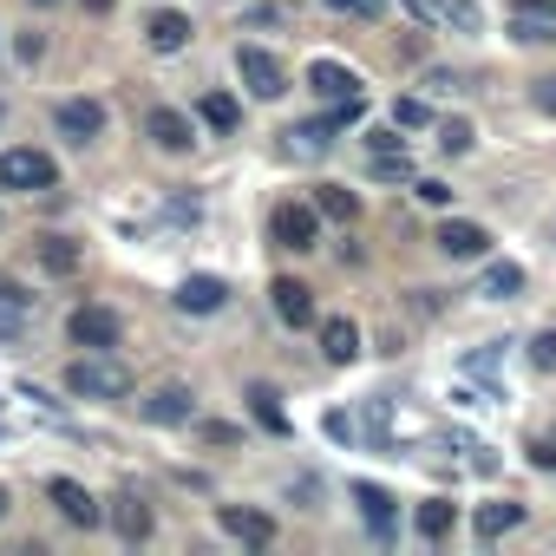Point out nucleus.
Instances as JSON below:
<instances>
[{"label":"nucleus","instance_id":"e433bc0d","mask_svg":"<svg viewBox=\"0 0 556 556\" xmlns=\"http://www.w3.org/2000/svg\"><path fill=\"white\" fill-rule=\"evenodd\" d=\"M406 8H413L419 21H445V14H439V8H445V0H406Z\"/></svg>","mask_w":556,"mask_h":556},{"label":"nucleus","instance_id":"bb28decb","mask_svg":"<svg viewBox=\"0 0 556 556\" xmlns=\"http://www.w3.org/2000/svg\"><path fill=\"white\" fill-rule=\"evenodd\" d=\"M249 413H255L268 432H289V413H282V400H275V387H249Z\"/></svg>","mask_w":556,"mask_h":556},{"label":"nucleus","instance_id":"c756f323","mask_svg":"<svg viewBox=\"0 0 556 556\" xmlns=\"http://www.w3.org/2000/svg\"><path fill=\"white\" fill-rule=\"evenodd\" d=\"M439 14H445L452 27H465V34H478V27H484V14L471 8V0H445V8H439Z\"/></svg>","mask_w":556,"mask_h":556},{"label":"nucleus","instance_id":"f3484780","mask_svg":"<svg viewBox=\"0 0 556 556\" xmlns=\"http://www.w3.org/2000/svg\"><path fill=\"white\" fill-rule=\"evenodd\" d=\"M354 504H361L367 530L387 543V536H393V491H380V484H354Z\"/></svg>","mask_w":556,"mask_h":556},{"label":"nucleus","instance_id":"6ab92c4d","mask_svg":"<svg viewBox=\"0 0 556 556\" xmlns=\"http://www.w3.org/2000/svg\"><path fill=\"white\" fill-rule=\"evenodd\" d=\"M321 354H328L334 367H348V361L361 354V328H354L348 315H334V321H321Z\"/></svg>","mask_w":556,"mask_h":556},{"label":"nucleus","instance_id":"39448f33","mask_svg":"<svg viewBox=\"0 0 556 556\" xmlns=\"http://www.w3.org/2000/svg\"><path fill=\"white\" fill-rule=\"evenodd\" d=\"M66 334H73L79 348H92V354H112V348H118V334H125V321H118L112 308H99V302H86V308H73V321H66Z\"/></svg>","mask_w":556,"mask_h":556},{"label":"nucleus","instance_id":"6e6552de","mask_svg":"<svg viewBox=\"0 0 556 556\" xmlns=\"http://www.w3.org/2000/svg\"><path fill=\"white\" fill-rule=\"evenodd\" d=\"M216 523H223L236 543H249V549H268V543H275V517H262V510H249V504H223Z\"/></svg>","mask_w":556,"mask_h":556},{"label":"nucleus","instance_id":"f03ea898","mask_svg":"<svg viewBox=\"0 0 556 556\" xmlns=\"http://www.w3.org/2000/svg\"><path fill=\"white\" fill-rule=\"evenodd\" d=\"M60 184V164L34 144H14V151H0V190H53Z\"/></svg>","mask_w":556,"mask_h":556},{"label":"nucleus","instance_id":"dca6fc26","mask_svg":"<svg viewBox=\"0 0 556 556\" xmlns=\"http://www.w3.org/2000/svg\"><path fill=\"white\" fill-rule=\"evenodd\" d=\"M144 131H151V144H157V151H190V144H197L190 118H184V112H170V105H157V112L144 118Z\"/></svg>","mask_w":556,"mask_h":556},{"label":"nucleus","instance_id":"2eb2a0df","mask_svg":"<svg viewBox=\"0 0 556 556\" xmlns=\"http://www.w3.org/2000/svg\"><path fill=\"white\" fill-rule=\"evenodd\" d=\"M268 295H275V315H282L289 328H308V321H315V289H308V282H289V275H282Z\"/></svg>","mask_w":556,"mask_h":556},{"label":"nucleus","instance_id":"f257e3e1","mask_svg":"<svg viewBox=\"0 0 556 556\" xmlns=\"http://www.w3.org/2000/svg\"><path fill=\"white\" fill-rule=\"evenodd\" d=\"M66 393H79V400H125L131 393V374L112 361V354H79L73 367H66Z\"/></svg>","mask_w":556,"mask_h":556},{"label":"nucleus","instance_id":"412c9836","mask_svg":"<svg viewBox=\"0 0 556 556\" xmlns=\"http://www.w3.org/2000/svg\"><path fill=\"white\" fill-rule=\"evenodd\" d=\"M478 295H491V302L523 295V268H517V262H491V268H484V282H478Z\"/></svg>","mask_w":556,"mask_h":556},{"label":"nucleus","instance_id":"2f4dec72","mask_svg":"<svg viewBox=\"0 0 556 556\" xmlns=\"http://www.w3.org/2000/svg\"><path fill=\"white\" fill-rule=\"evenodd\" d=\"M530 367H536V374H556V328L530 341Z\"/></svg>","mask_w":556,"mask_h":556},{"label":"nucleus","instance_id":"f704fd0d","mask_svg":"<svg viewBox=\"0 0 556 556\" xmlns=\"http://www.w3.org/2000/svg\"><path fill=\"white\" fill-rule=\"evenodd\" d=\"M14 53H21V60H27V66H34V60H40V53H47V40H40V34H21V40H14Z\"/></svg>","mask_w":556,"mask_h":556},{"label":"nucleus","instance_id":"5701e85b","mask_svg":"<svg viewBox=\"0 0 556 556\" xmlns=\"http://www.w3.org/2000/svg\"><path fill=\"white\" fill-rule=\"evenodd\" d=\"M517 523H523V504H510V497H504V504H484V510H478V536H484V543H491V536H510Z\"/></svg>","mask_w":556,"mask_h":556},{"label":"nucleus","instance_id":"58836bf2","mask_svg":"<svg viewBox=\"0 0 556 556\" xmlns=\"http://www.w3.org/2000/svg\"><path fill=\"white\" fill-rule=\"evenodd\" d=\"M0 517H8V484H0Z\"/></svg>","mask_w":556,"mask_h":556},{"label":"nucleus","instance_id":"4c0bfd02","mask_svg":"<svg viewBox=\"0 0 556 556\" xmlns=\"http://www.w3.org/2000/svg\"><path fill=\"white\" fill-rule=\"evenodd\" d=\"M530 458H536L543 471H556V445H530Z\"/></svg>","mask_w":556,"mask_h":556},{"label":"nucleus","instance_id":"c9c22d12","mask_svg":"<svg viewBox=\"0 0 556 556\" xmlns=\"http://www.w3.org/2000/svg\"><path fill=\"white\" fill-rule=\"evenodd\" d=\"M536 112H556V73L536 79Z\"/></svg>","mask_w":556,"mask_h":556},{"label":"nucleus","instance_id":"4be33fe9","mask_svg":"<svg viewBox=\"0 0 556 556\" xmlns=\"http://www.w3.org/2000/svg\"><path fill=\"white\" fill-rule=\"evenodd\" d=\"M197 118H203L210 131H236V125H242V105H236L229 92H203V99H197Z\"/></svg>","mask_w":556,"mask_h":556},{"label":"nucleus","instance_id":"ddd939ff","mask_svg":"<svg viewBox=\"0 0 556 556\" xmlns=\"http://www.w3.org/2000/svg\"><path fill=\"white\" fill-rule=\"evenodd\" d=\"M105 523H112L125 543H144V536H151V504H144V497H131V491H118V497L105 504Z\"/></svg>","mask_w":556,"mask_h":556},{"label":"nucleus","instance_id":"423d86ee","mask_svg":"<svg viewBox=\"0 0 556 556\" xmlns=\"http://www.w3.org/2000/svg\"><path fill=\"white\" fill-rule=\"evenodd\" d=\"M367 170L380 184H413V157H406V144L393 131H367Z\"/></svg>","mask_w":556,"mask_h":556},{"label":"nucleus","instance_id":"ea45409f","mask_svg":"<svg viewBox=\"0 0 556 556\" xmlns=\"http://www.w3.org/2000/svg\"><path fill=\"white\" fill-rule=\"evenodd\" d=\"M34 8H53V0H34Z\"/></svg>","mask_w":556,"mask_h":556},{"label":"nucleus","instance_id":"4468645a","mask_svg":"<svg viewBox=\"0 0 556 556\" xmlns=\"http://www.w3.org/2000/svg\"><path fill=\"white\" fill-rule=\"evenodd\" d=\"M229 302V282H223V275H190V282L177 289V308L184 315H216Z\"/></svg>","mask_w":556,"mask_h":556},{"label":"nucleus","instance_id":"c85d7f7f","mask_svg":"<svg viewBox=\"0 0 556 556\" xmlns=\"http://www.w3.org/2000/svg\"><path fill=\"white\" fill-rule=\"evenodd\" d=\"M439 144H445L452 157H465V151H471V125H465V118H445V125H439Z\"/></svg>","mask_w":556,"mask_h":556},{"label":"nucleus","instance_id":"7c9ffc66","mask_svg":"<svg viewBox=\"0 0 556 556\" xmlns=\"http://www.w3.org/2000/svg\"><path fill=\"white\" fill-rule=\"evenodd\" d=\"M413 197L432 203V210H445V203H452V184H439V177H413Z\"/></svg>","mask_w":556,"mask_h":556},{"label":"nucleus","instance_id":"a878e982","mask_svg":"<svg viewBox=\"0 0 556 556\" xmlns=\"http://www.w3.org/2000/svg\"><path fill=\"white\" fill-rule=\"evenodd\" d=\"M40 268H47V275H73V268H79V249H73L66 236H40Z\"/></svg>","mask_w":556,"mask_h":556},{"label":"nucleus","instance_id":"f8f14e48","mask_svg":"<svg viewBox=\"0 0 556 556\" xmlns=\"http://www.w3.org/2000/svg\"><path fill=\"white\" fill-rule=\"evenodd\" d=\"M144 419H151V426H190V419H197V393H190V387H157V393L144 400Z\"/></svg>","mask_w":556,"mask_h":556},{"label":"nucleus","instance_id":"cd10ccee","mask_svg":"<svg viewBox=\"0 0 556 556\" xmlns=\"http://www.w3.org/2000/svg\"><path fill=\"white\" fill-rule=\"evenodd\" d=\"M517 8V21H530V27H556V0H510Z\"/></svg>","mask_w":556,"mask_h":556},{"label":"nucleus","instance_id":"72a5a7b5","mask_svg":"<svg viewBox=\"0 0 556 556\" xmlns=\"http://www.w3.org/2000/svg\"><path fill=\"white\" fill-rule=\"evenodd\" d=\"M393 118H400V125H426V99H400Z\"/></svg>","mask_w":556,"mask_h":556},{"label":"nucleus","instance_id":"7ed1b4c3","mask_svg":"<svg viewBox=\"0 0 556 556\" xmlns=\"http://www.w3.org/2000/svg\"><path fill=\"white\" fill-rule=\"evenodd\" d=\"M268 236L302 255V249L321 242V210H308V203H275V210H268Z\"/></svg>","mask_w":556,"mask_h":556},{"label":"nucleus","instance_id":"aec40b11","mask_svg":"<svg viewBox=\"0 0 556 556\" xmlns=\"http://www.w3.org/2000/svg\"><path fill=\"white\" fill-rule=\"evenodd\" d=\"M34 321V295H21V282H8V275H0V334H21Z\"/></svg>","mask_w":556,"mask_h":556},{"label":"nucleus","instance_id":"a211bd4d","mask_svg":"<svg viewBox=\"0 0 556 556\" xmlns=\"http://www.w3.org/2000/svg\"><path fill=\"white\" fill-rule=\"evenodd\" d=\"M144 40H151V53H184L190 47V14H151Z\"/></svg>","mask_w":556,"mask_h":556},{"label":"nucleus","instance_id":"b1692460","mask_svg":"<svg viewBox=\"0 0 556 556\" xmlns=\"http://www.w3.org/2000/svg\"><path fill=\"white\" fill-rule=\"evenodd\" d=\"M452 523H458V510H452L445 497H426V504H419V536H426V543L452 536Z\"/></svg>","mask_w":556,"mask_h":556},{"label":"nucleus","instance_id":"393cba45","mask_svg":"<svg viewBox=\"0 0 556 556\" xmlns=\"http://www.w3.org/2000/svg\"><path fill=\"white\" fill-rule=\"evenodd\" d=\"M315 210H321V216H334V223H354V216H361V197H354V190H341V184H321Z\"/></svg>","mask_w":556,"mask_h":556},{"label":"nucleus","instance_id":"9b49d317","mask_svg":"<svg viewBox=\"0 0 556 556\" xmlns=\"http://www.w3.org/2000/svg\"><path fill=\"white\" fill-rule=\"evenodd\" d=\"M439 249H445L452 262H478V255H491V236H484L478 223H458V216H445V223H439Z\"/></svg>","mask_w":556,"mask_h":556},{"label":"nucleus","instance_id":"9d476101","mask_svg":"<svg viewBox=\"0 0 556 556\" xmlns=\"http://www.w3.org/2000/svg\"><path fill=\"white\" fill-rule=\"evenodd\" d=\"M53 125H60L73 144H92V138L105 131V105H99V99H66V105L53 112Z\"/></svg>","mask_w":556,"mask_h":556},{"label":"nucleus","instance_id":"473e14b6","mask_svg":"<svg viewBox=\"0 0 556 556\" xmlns=\"http://www.w3.org/2000/svg\"><path fill=\"white\" fill-rule=\"evenodd\" d=\"M334 14H361V21H380V0H328Z\"/></svg>","mask_w":556,"mask_h":556},{"label":"nucleus","instance_id":"0eeeda50","mask_svg":"<svg viewBox=\"0 0 556 556\" xmlns=\"http://www.w3.org/2000/svg\"><path fill=\"white\" fill-rule=\"evenodd\" d=\"M47 497H53V504H60V517H66V523H79V530L105 523V504H99L86 484H73V478H53V484H47Z\"/></svg>","mask_w":556,"mask_h":556},{"label":"nucleus","instance_id":"1a4fd4ad","mask_svg":"<svg viewBox=\"0 0 556 556\" xmlns=\"http://www.w3.org/2000/svg\"><path fill=\"white\" fill-rule=\"evenodd\" d=\"M308 86H315V99H334V105L361 99V73L341 66V60H315V66H308Z\"/></svg>","mask_w":556,"mask_h":556},{"label":"nucleus","instance_id":"20e7f679","mask_svg":"<svg viewBox=\"0 0 556 556\" xmlns=\"http://www.w3.org/2000/svg\"><path fill=\"white\" fill-rule=\"evenodd\" d=\"M236 73H242V86L255 99H282L289 92V73H282V60H275L268 47H236Z\"/></svg>","mask_w":556,"mask_h":556}]
</instances>
